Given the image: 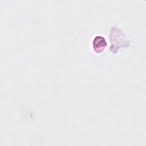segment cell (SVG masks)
I'll use <instances>...</instances> for the list:
<instances>
[{"instance_id": "cell-1", "label": "cell", "mask_w": 146, "mask_h": 146, "mask_svg": "<svg viewBox=\"0 0 146 146\" xmlns=\"http://www.w3.org/2000/svg\"><path fill=\"white\" fill-rule=\"evenodd\" d=\"M107 46V42L105 38L100 35H98L95 37L93 40V47L95 51H102Z\"/></svg>"}]
</instances>
